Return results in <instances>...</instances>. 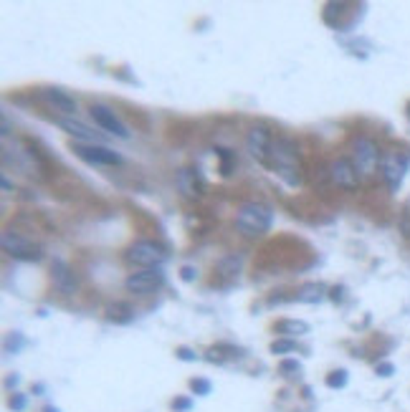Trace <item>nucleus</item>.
<instances>
[{
    "label": "nucleus",
    "mask_w": 410,
    "mask_h": 412,
    "mask_svg": "<svg viewBox=\"0 0 410 412\" xmlns=\"http://www.w3.org/2000/svg\"><path fill=\"white\" fill-rule=\"evenodd\" d=\"M274 172L284 179L286 185L297 187L302 185V160H299V147L291 137H276L271 147V162H269Z\"/></svg>",
    "instance_id": "f257e3e1"
},
{
    "label": "nucleus",
    "mask_w": 410,
    "mask_h": 412,
    "mask_svg": "<svg viewBox=\"0 0 410 412\" xmlns=\"http://www.w3.org/2000/svg\"><path fill=\"white\" fill-rule=\"evenodd\" d=\"M274 226V210L266 203L248 200L239 207L236 213V230L246 238H261L271 230Z\"/></svg>",
    "instance_id": "f03ea898"
},
{
    "label": "nucleus",
    "mask_w": 410,
    "mask_h": 412,
    "mask_svg": "<svg viewBox=\"0 0 410 412\" xmlns=\"http://www.w3.org/2000/svg\"><path fill=\"white\" fill-rule=\"evenodd\" d=\"M350 160L358 170V175L362 179H372L375 175H380V162H383V149L372 137L360 134L352 140L350 147Z\"/></svg>",
    "instance_id": "7ed1b4c3"
},
{
    "label": "nucleus",
    "mask_w": 410,
    "mask_h": 412,
    "mask_svg": "<svg viewBox=\"0 0 410 412\" xmlns=\"http://www.w3.org/2000/svg\"><path fill=\"white\" fill-rule=\"evenodd\" d=\"M125 258L137 271L139 268H162V263L167 260V248L162 243H157V240L139 238L127 248Z\"/></svg>",
    "instance_id": "20e7f679"
},
{
    "label": "nucleus",
    "mask_w": 410,
    "mask_h": 412,
    "mask_svg": "<svg viewBox=\"0 0 410 412\" xmlns=\"http://www.w3.org/2000/svg\"><path fill=\"white\" fill-rule=\"evenodd\" d=\"M0 246H3V253L8 258L13 260H26V263H38L43 258V248L38 243H34L26 235L15 233V230H3L0 235Z\"/></svg>",
    "instance_id": "39448f33"
},
{
    "label": "nucleus",
    "mask_w": 410,
    "mask_h": 412,
    "mask_svg": "<svg viewBox=\"0 0 410 412\" xmlns=\"http://www.w3.org/2000/svg\"><path fill=\"white\" fill-rule=\"evenodd\" d=\"M410 167V154L403 152V149H388L383 152V162H380V177L388 185L390 193H397L400 185H403L405 172Z\"/></svg>",
    "instance_id": "423d86ee"
},
{
    "label": "nucleus",
    "mask_w": 410,
    "mask_h": 412,
    "mask_svg": "<svg viewBox=\"0 0 410 412\" xmlns=\"http://www.w3.org/2000/svg\"><path fill=\"white\" fill-rule=\"evenodd\" d=\"M271 147H274V132L269 129V124L256 122L246 134V152L251 154V160H256L258 165L269 167L271 162Z\"/></svg>",
    "instance_id": "0eeeda50"
},
{
    "label": "nucleus",
    "mask_w": 410,
    "mask_h": 412,
    "mask_svg": "<svg viewBox=\"0 0 410 412\" xmlns=\"http://www.w3.org/2000/svg\"><path fill=\"white\" fill-rule=\"evenodd\" d=\"M71 149L79 160L86 162V165H94V167H120V165H125V157H122L120 152L109 149V147H104V145H84V142H73Z\"/></svg>",
    "instance_id": "6e6552de"
},
{
    "label": "nucleus",
    "mask_w": 410,
    "mask_h": 412,
    "mask_svg": "<svg viewBox=\"0 0 410 412\" xmlns=\"http://www.w3.org/2000/svg\"><path fill=\"white\" fill-rule=\"evenodd\" d=\"M165 286V271L162 268H139L129 273L125 281V288L134 296H150Z\"/></svg>",
    "instance_id": "1a4fd4ad"
},
{
    "label": "nucleus",
    "mask_w": 410,
    "mask_h": 412,
    "mask_svg": "<svg viewBox=\"0 0 410 412\" xmlns=\"http://www.w3.org/2000/svg\"><path fill=\"white\" fill-rule=\"evenodd\" d=\"M327 172H330L332 185L339 187V190H347V193H355V190L360 187V182H362V177L358 175L352 160L350 157H344V154H339V157H334V160L330 162Z\"/></svg>",
    "instance_id": "9d476101"
},
{
    "label": "nucleus",
    "mask_w": 410,
    "mask_h": 412,
    "mask_svg": "<svg viewBox=\"0 0 410 412\" xmlns=\"http://www.w3.org/2000/svg\"><path fill=\"white\" fill-rule=\"evenodd\" d=\"M89 114L92 119L99 124V129H104L109 137H117V140H129V129H127L125 122L106 107V104H89Z\"/></svg>",
    "instance_id": "9b49d317"
},
{
    "label": "nucleus",
    "mask_w": 410,
    "mask_h": 412,
    "mask_svg": "<svg viewBox=\"0 0 410 412\" xmlns=\"http://www.w3.org/2000/svg\"><path fill=\"white\" fill-rule=\"evenodd\" d=\"M175 187H178V193L185 200H200L203 198L205 182L198 170H192V167H180L178 172H175Z\"/></svg>",
    "instance_id": "f8f14e48"
},
{
    "label": "nucleus",
    "mask_w": 410,
    "mask_h": 412,
    "mask_svg": "<svg viewBox=\"0 0 410 412\" xmlns=\"http://www.w3.org/2000/svg\"><path fill=\"white\" fill-rule=\"evenodd\" d=\"M51 281H53V288L59 293H64V296H73V293L79 291V279H76V273H73V268L69 266L66 260L53 258Z\"/></svg>",
    "instance_id": "ddd939ff"
},
{
    "label": "nucleus",
    "mask_w": 410,
    "mask_h": 412,
    "mask_svg": "<svg viewBox=\"0 0 410 412\" xmlns=\"http://www.w3.org/2000/svg\"><path fill=\"white\" fill-rule=\"evenodd\" d=\"M56 122H59V126L69 134V137H71L73 142H84V145H99V142L104 140V134L94 132L92 126L84 124V122H79L76 117H61V119H56Z\"/></svg>",
    "instance_id": "4468645a"
},
{
    "label": "nucleus",
    "mask_w": 410,
    "mask_h": 412,
    "mask_svg": "<svg viewBox=\"0 0 410 412\" xmlns=\"http://www.w3.org/2000/svg\"><path fill=\"white\" fill-rule=\"evenodd\" d=\"M41 96H43V101H46L53 112H61V114H66V117H73V114L79 112V104H76V99H73L69 91H64V89H59V87L43 89V91H41Z\"/></svg>",
    "instance_id": "2eb2a0df"
},
{
    "label": "nucleus",
    "mask_w": 410,
    "mask_h": 412,
    "mask_svg": "<svg viewBox=\"0 0 410 412\" xmlns=\"http://www.w3.org/2000/svg\"><path fill=\"white\" fill-rule=\"evenodd\" d=\"M274 329H276L284 339H299V337L309 334V324H306L304 319H278L276 324H274Z\"/></svg>",
    "instance_id": "dca6fc26"
},
{
    "label": "nucleus",
    "mask_w": 410,
    "mask_h": 412,
    "mask_svg": "<svg viewBox=\"0 0 410 412\" xmlns=\"http://www.w3.org/2000/svg\"><path fill=\"white\" fill-rule=\"evenodd\" d=\"M241 357H243V349H239V346H233V344H215L205 352V359H208V362H215V365H223L228 359H241Z\"/></svg>",
    "instance_id": "f3484780"
},
{
    "label": "nucleus",
    "mask_w": 410,
    "mask_h": 412,
    "mask_svg": "<svg viewBox=\"0 0 410 412\" xmlns=\"http://www.w3.org/2000/svg\"><path fill=\"white\" fill-rule=\"evenodd\" d=\"M325 293H327L325 284H319V281H311V284H304V286L299 288L294 299H297L299 304H319V301L325 299Z\"/></svg>",
    "instance_id": "a211bd4d"
},
{
    "label": "nucleus",
    "mask_w": 410,
    "mask_h": 412,
    "mask_svg": "<svg viewBox=\"0 0 410 412\" xmlns=\"http://www.w3.org/2000/svg\"><path fill=\"white\" fill-rule=\"evenodd\" d=\"M132 316H134V311L129 304H112L109 309H106V319L117 321V324H127Z\"/></svg>",
    "instance_id": "6ab92c4d"
},
{
    "label": "nucleus",
    "mask_w": 410,
    "mask_h": 412,
    "mask_svg": "<svg viewBox=\"0 0 410 412\" xmlns=\"http://www.w3.org/2000/svg\"><path fill=\"white\" fill-rule=\"evenodd\" d=\"M269 352L274 354V357H284V354H294L297 352V339H284V337H278L276 341H271V346H269Z\"/></svg>",
    "instance_id": "aec40b11"
},
{
    "label": "nucleus",
    "mask_w": 410,
    "mask_h": 412,
    "mask_svg": "<svg viewBox=\"0 0 410 412\" xmlns=\"http://www.w3.org/2000/svg\"><path fill=\"white\" fill-rule=\"evenodd\" d=\"M215 154H218V160H220V175L228 177L233 165H236V154H233L231 149H225V147H215Z\"/></svg>",
    "instance_id": "412c9836"
},
{
    "label": "nucleus",
    "mask_w": 410,
    "mask_h": 412,
    "mask_svg": "<svg viewBox=\"0 0 410 412\" xmlns=\"http://www.w3.org/2000/svg\"><path fill=\"white\" fill-rule=\"evenodd\" d=\"M347 382H350L347 369H334V372H330L325 379V385L330 387V390H342V387H347Z\"/></svg>",
    "instance_id": "4be33fe9"
},
{
    "label": "nucleus",
    "mask_w": 410,
    "mask_h": 412,
    "mask_svg": "<svg viewBox=\"0 0 410 412\" xmlns=\"http://www.w3.org/2000/svg\"><path fill=\"white\" fill-rule=\"evenodd\" d=\"M190 390H192V395H198V397H208V395L213 392V382L205 377H192Z\"/></svg>",
    "instance_id": "5701e85b"
},
{
    "label": "nucleus",
    "mask_w": 410,
    "mask_h": 412,
    "mask_svg": "<svg viewBox=\"0 0 410 412\" xmlns=\"http://www.w3.org/2000/svg\"><path fill=\"white\" fill-rule=\"evenodd\" d=\"M278 372L284 374V377H294V374L302 372V362H297V359H281L278 362Z\"/></svg>",
    "instance_id": "b1692460"
},
{
    "label": "nucleus",
    "mask_w": 410,
    "mask_h": 412,
    "mask_svg": "<svg viewBox=\"0 0 410 412\" xmlns=\"http://www.w3.org/2000/svg\"><path fill=\"white\" fill-rule=\"evenodd\" d=\"M23 344H26V339H23L18 332H13L6 339V354H18L20 349H23Z\"/></svg>",
    "instance_id": "393cba45"
},
{
    "label": "nucleus",
    "mask_w": 410,
    "mask_h": 412,
    "mask_svg": "<svg viewBox=\"0 0 410 412\" xmlns=\"http://www.w3.org/2000/svg\"><path fill=\"white\" fill-rule=\"evenodd\" d=\"M26 405H28V397L20 392H13L10 395V399H8V407H10L13 412H23L26 410Z\"/></svg>",
    "instance_id": "a878e982"
},
{
    "label": "nucleus",
    "mask_w": 410,
    "mask_h": 412,
    "mask_svg": "<svg viewBox=\"0 0 410 412\" xmlns=\"http://www.w3.org/2000/svg\"><path fill=\"white\" fill-rule=\"evenodd\" d=\"M172 412H190L192 410V397H175L170 402Z\"/></svg>",
    "instance_id": "bb28decb"
},
{
    "label": "nucleus",
    "mask_w": 410,
    "mask_h": 412,
    "mask_svg": "<svg viewBox=\"0 0 410 412\" xmlns=\"http://www.w3.org/2000/svg\"><path fill=\"white\" fill-rule=\"evenodd\" d=\"M175 357L178 359H183V362H198V354L192 352L190 346H178V349H175Z\"/></svg>",
    "instance_id": "cd10ccee"
},
{
    "label": "nucleus",
    "mask_w": 410,
    "mask_h": 412,
    "mask_svg": "<svg viewBox=\"0 0 410 412\" xmlns=\"http://www.w3.org/2000/svg\"><path fill=\"white\" fill-rule=\"evenodd\" d=\"M180 279L185 281V284H190V281L198 279V271H195L192 266H183V268H180Z\"/></svg>",
    "instance_id": "c85d7f7f"
},
{
    "label": "nucleus",
    "mask_w": 410,
    "mask_h": 412,
    "mask_svg": "<svg viewBox=\"0 0 410 412\" xmlns=\"http://www.w3.org/2000/svg\"><path fill=\"white\" fill-rule=\"evenodd\" d=\"M375 372L380 374V377H393V372H395V367H393L390 362H380V365L375 367Z\"/></svg>",
    "instance_id": "c756f323"
},
{
    "label": "nucleus",
    "mask_w": 410,
    "mask_h": 412,
    "mask_svg": "<svg viewBox=\"0 0 410 412\" xmlns=\"http://www.w3.org/2000/svg\"><path fill=\"white\" fill-rule=\"evenodd\" d=\"M330 299L334 301V304H342L344 301V286H332L330 288Z\"/></svg>",
    "instance_id": "7c9ffc66"
},
{
    "label": "nucleus",
    "mask_w": 410,
    "mask_h": 412,
    "mask_svg": "<svg viewBox=\"0 0 410 412\" xmlns=\"http://www.w3.org/2000/svg\"><path fill=\"white\" fill-rule=\"evenodd\" d=\"M18 382H20V379H18V374H10V377L6 379V385L10 387V390H13V387H18Z\"/></svg>",
    "instance_id": "2f4dec72"
},
{
    "label": "nucleus",
    "mask_w": 410,
    "mask_h": 412,
    "mask_svg": "<svg viewBox=\"0 0 410 412\" xmlns=\"http://www.w3.org/2000/svg\"><path fill=\"white\" fill-rule=\"evenodd\" d=\"M3 190H6V193H10V190H13V185H10V179H8L6 175H3Z\"/></svg>",
    "instance_id": "473e14b6"
},
{
    "label": "nucleus",
    "mask_w": 410,
    "mask_h": 412,
    "mask_svg": "<svg viewBox=\"0 0 410 412\" xmlns=\"http://www.w3.org/2000/svg\"><path fill=\"white\" fill-rule=\"evenodd\" d=\"M34 392H36V395L43 392V385H41V382H38V385H34Z\"/></svg>",
    "instance_id": "72a5a7b5"
},
{
    "label": "nucleus",
    "mask_w": 410,
    "mask_h": 412,
    "mask_svg": "<svg viewBox=\"0 0 410 412\" xmlns=\"http://www.w3.org/2000/svg\"><path fill=\"white\" fill-rule=\"evenodd\" d=\"M43 412H61L59 407H53V405H48V407H43Z\"/></svg>",
    "instance_id": "f704fd0d"
},
{
    "label": "nucleus",
    "mask_w": 410,
    "mask_h": 412,
    "mask_svg": "<svg viewBox=\"0 0 410 412\" xmlns=\"http://www.w3.org/2000/svg\"><path fill=\"white\" fill-rule=\"evenodd\" d=\"M405 114H408V119H410V101H408V107H405Z\"/></svg>",
    "instance_id": "c9c22d12"
}]
</instances>
